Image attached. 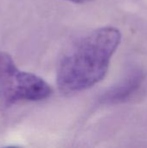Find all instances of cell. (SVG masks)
<instances>
[{
	"instance_id": "cell-1",
	"label": "cell",
	"mask_w": 147,
	"mask_h": 148,
	"mask_svg": "<svg viewBox=\"0 0 147 148\" xmlns=\"http://www.w3.org/2000/svg\"><path fill=\"white\" fill-rule=\"evenodd\" d=\"M121 41L120 29L103 27L81 37L64 55L57 69V85L64 94L89 88L103 80Z\"/></svg>"
},
{
	"instance_id": "cell-2",
	"label": "cell",
	"mask_w": 147,
	"mask_h": 148,
	"mask_svg": "<svg viewBox=\"0 0 147 148\" xmlns=\"http://www.w3.org/2000/svg\"><path fill=\"white\" fill-rule=\"evenodd\" d=\"M52 93V88L43 79L19 70L9 54L0 52V99L4 106L21 101H42Z\"/></svg>"
},
{
	"instance_id": "cell-3",
	"label": "cell",
	"mask_w": 147,
	"mask_h": 148,
	"mask_svg": "<svg viewBox=\"0 0 147 148\" xmlns=\"http://www.w3.org/2000/svg\"><path fill=\"white\" fill-rule=\"evenodd\" d=\"M144 81V73L139 69H133L116 86L109 88L101 97L104 104H119L129 101L139 89Z\"/></svg>"
},
{
	"instance_id": "cell-4",
	"label": "cell",
	"mask_w": 147,
	"mask_h": 148,
	"mask_svg": "<svg viewBox=\"0 0 147 148\" xmlns=\"http://www.w3.org/2000/svg\"><path fill=\"white\" fill-rule=\"evenodd\" d=\"M67 1H70L75 3H86V2H89L91 0H67Z\"/></svg>"
}]
</instances>
